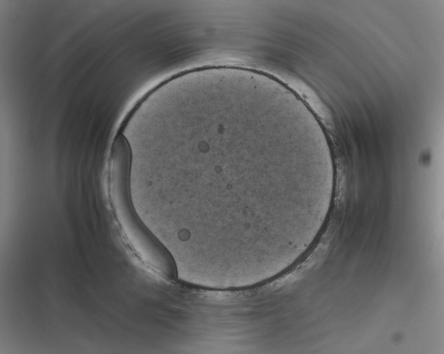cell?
<instances>
[{
	"label": "cell",
	"mask_w": 444,
	"mask_h": 354,
	"mask_svg": "<svg viewBox=\"0 0 444 354\" xmlns=\"http://www.w3.org/2000/svg\"><path fill=\"white\" fill-rule=\"evenodd\" d=\"M131 152L126 138L116 136L110 153V186L117 211L129 239L139 251H160L159 246L143 228L131 210L129 178Z\"/></svg>",
	"instance_id": "6da1fadb"
}]
</instances>
